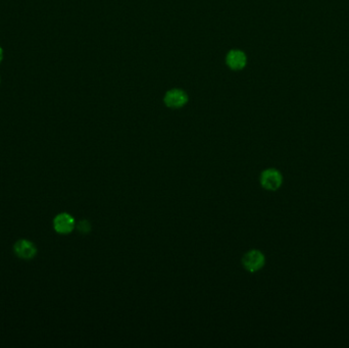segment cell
Instances as JSON below:
<instances>
[{
	"label": "cell",
	"mask_w": 349,
	"mask_h": 348,
	"mask_svg": "<svg viewBox=\"0 0 349 348\" xmlns=\"http://www.w3.org/2000/svg\"><path fill=\"white\" fill-rule=\"evenodd\" d=\"M266 264V257L264 253L260 250L252 249L248 252H246L243 259H242V265L244 269L250 273L259 272L264 268Z\"/></svg>",
	"instance_id": "cell-1"
},
{
	"label": "cell",
	"mask_w": 349,
	"mask_h": 348,
	"mask_svg": "<svg viewBox=\"0 0 349 348\" xmlns=\"http://www.w3.org/2000/svg\"><path fill=\"white\" fill-rule=\"evenodd\" d=\"M3 57H4V52H3V49H2V47H0V62H2V60H3Z\"/></svg>",
	"instance_id": "cell-8"
},
{
	"label": "cell",
	"mask_w": 349,
	"mask_h": 348,
	"mask_svg": "<svg viewBox=\"0 0 349 348\" xmlns=\"http://www.w3.org/2000/svg\"><path fill=\"white\" fill-rule=\"evenodd\" d=\"M283 184V176L276 169H267L261 175V185L268 191H276Z\"/></svg>",
	"instance_id": "cell-2"
},
{
	"label": "cell",
	"mask_w": 349,
	"mask_h": 348,
	"mask_svg": "<svg viewBox=\"0 0 349 348\" xmlns=\"http://www.w3.org/2000/svg\"><path fill=\"white\" fill-rule=\"evenodd\" d=\"M227 63L232 70H241L246 65V56L240 50H232L227 55Z\"/></svg>",
	"instance_id": "cell-6"
},
{
	"label": "cell",
	"mask_w": 349,
	"mask_h": 348,
	"mask_svg": "<svg viewBox=\"0 0 349 348\" xmlns=\"http://www.w3.org/2000/svg\"><path fill=\"white\" fill-rule=\"evenodd\" d=\"M78 230L82 233V234H88L91 230V226L89 224L88 220H81L79 225H78Z\"/></svg>",
	"instance_id": "cell-7"
},
{
	"label": "cell",
	"mask_w": 349,
	"mask_h": 348,
	"mask_svg": "<svg viewBox=\"0 0 349 348\" xmlns=\"http://www.w3.org/2000/svg\"><path fill=\"white\" fill-rule=\"evenodd\" d=\"M14 251L19 259L30 261V260H33L36 257L37 247L32 241L22 239L15 244Z\"/></svg>",
	"instance_id": "cell-4"
},
{
	"label": "cell",
	"mask_w": 349,
	"mask_h": 348,
	"mask_svg": "<svg viewBox=\"0 0 349 348\" xmlns=\"http://www.w3.org/2000/svg\"><path fill=\"white\" fill-rule=\"evenodd\" d=\"M76 227V220L73 215L67 212L57 214L53 219V228L60 235H68L73 232Z\"/></svg>",
	"instance_id": "cell-3"
},
{
	"label": "cell",
	"mask_w": 349,
	"mask_h": 348,
	"mask_svg": "<svg viewBox=\"0 0 349 348\" xmlns=\"http://www.w3.org/2000/svg\"><path fill=\"white\" fill-rule=\"evenodd\" d=\"M188 101L187 94L182 90H171L167 93L165 97V102L169 107L178 108L185 105Z\"/></svg>",
	"instance_id": "cell-5"
}]
</instances>
